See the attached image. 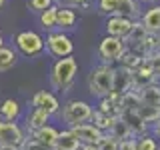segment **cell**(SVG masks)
I'll list each match as a JSON object with an SVG mask.
<instances>
[{
	"mask_svg": "<svg viewBox=\"0 0 160 150\" xmlns=\"http://www.w3.org/2000/svg\"><path fill=\"white\" fill-rule=\"evenodd\" d=\"M76 72H78V62L72 54L64 58H56V62L52 64V70H50V84H52V88L58 90V92H68L70 86L74 84Z\"/></svg>",
	"mask_w": 160,
	"mask_h": 150,
	"instance_id": "6da1fadb",
	"label": "cell"
},
{
	"mask_svg": "<svg viewBox=\"0 0 160 150\" xmlns=\"http://www.w3.org/2000/svg\"><path fill=\"white\" fill-rule=\"evenodd\" d=\"M112 70L114 66L112 64H98L90 70L88 74V92L96 98H102V96H108L112 92Z\"/></svg>",
	"mask_w": 160,
	"mask_h": 150,
	"instance_id": "7a4b0ae2",
	"label": "cell"
},
{
	"mask_svg": "<svg viewBox=\"0 0 160 150\" xmlns=\"http://www.w3.org/2000/svg\"><path fill=\"white\" fill-rule=\"evenodd\" d=\"M92 106L84 100H68L62 108V120L68 124V128L78 126V124L90 122L92 118Z\"/></svg>",
	"mask_w": 160,
	"mask_h": 150,
	"instance_id": "3957f363",
	"label": "cell"
},
{
	"mask_svg": "<svg viewBox=\"0 0 160 150\" xmlns=\"http://www.w3.org/2000/svg\"><path fill=\"white\" fill-rule=\"evenodd\" d=\"M44 50L54 58H64L74 52V42L62 30H50V34L44 40Z\"/></svg>",
	"mask_w": 160,
	"mask_h": 150,
	"instance_id": "277c9868",
	"label": "cell"
},
{
	"mask_svg": "<svg viewBox=\"0 0 160 150\" xmlns=\"http://www.w3.org/2000/svg\"><path fill=\"white\" fill-rule=\"evenodd\" d=\"M14 42H16V48L28 58H34L40 52H44V38L38 32H34V30H22V32H18Z\"/></svg>",
	"mask_w": 160,
	"mask_h": 150,
	"instance_id": "5b68a950",
	"label": "cell"
},
{
	"mask_svg": "<svg viewBox=\"0 0 160 150\" xmlns=\"http://www.w3.org/2000/svg\"><path fill=\"white\" fill-rule=\"evenodd\" d=\"M124 50H126V44H124L122 38L106 34L98 44V56L102 58V62L112 64V62H118L120 60V56L124 54Z\"/></svg>",
	"mask_w": 160,
	"mask_h": 150,
	"instance_id": "8992f818",
	"label": "cell"
},
{
	"mask_svg": "<svg viewBox=\"0 0 160 150\" xmlns=\"http://www.w3.org/2000/svg\"><path fill=\"white\" fill-rule=\"evenodd\" d=\"M26 134L16 124V120H0V144H14L20 146Z\"/></svg>",
	"mask_w": 160,
	"mask_h": 150,
	"instance_id": "52a82bcc",
	"label": "cell"
},
{
	"mask_svg": "<svg viewBox=\"0 0 160 150\" xmlns=\"http://www.w3.org/2000/svg\"><path fill=\"white\" fill-rule=\"evenodd\" d=\"M130 78H132V90H136V92H138L140 88H144V86H148V84L156 82L158 76H156V72L148 66L146 60H144L138 68L130 70Z\"/></svg>",
	"mask_w": 160,
	"mask_h": 150,
	"instance_id": "ba28073f",
	"label": "cell"
},
{
	"mask_svg": "<svg viewBox=\"0 0 160 150\" xmlns=\"http://www.w3.org/2000/svg\"><path fill=\"white\" fill-rule=\"evenodd\" d=\"M72 134L76 136L82 144H98V140L104 136L102 130H98L92 122H84V124H78V126H72Z\"/></svg>",
	"mask_w": 160,
	"mask_h": 150,
	"instance_id": "9c48e42d",
	"label": "cell"
},
{
	"mask_svg": "<svg viewBox=\"0 0 160 150\" xmlns=\"http://www.w3.org/2000/svg\"><path fill=\"white\" fill-rule=\"evenodd\" d=\"M126 90H132V78H130V70L124 66H116L112 70V96L124 94Z\"/></svg>",
	"mask_w": 160,
	"mask_h": 150,
	"instance_id": "30bf717a",
	"label": "cell"
},
{
	"mask_svg": "<svg viewBox=\"0 0 160 150\" xmlns=\"http://www.w3.org/2000/svg\"><path fill=\"white\" fill-rule=\"evenodd\" d=\"M32 108H42L52 116V114H56L60 110V102L52 92H48V90H38L32 96Z\"/></svg>",
	"mask_w": 160,
	"mask_h": 150,
	"instance_id": "8fae6325",
	"label": "cell"
},
{
	"mask_svg": "<svg viewBox=\"0 0 160 150\" xmlns=\"http://www.w3.org/2000/svg\"><path fill=\"white\" fill-rule=\"evenodd\" d=\"M134 20L124 18V16H108L106 20V34L110 36H118V38H126V34L130 32Z\"/></svg>",
	"mask_w": 160,
	"mask_h": 150,
	"instance_id": "7c38bea8",
	"label": "cell"
},
{
	"mask_svg": "<svg viewBox=\"0 0 160 150\" xmlns=\"http://www.w3.org/2000/svg\"><path fill=\"white\" fill-rule=\"evenodd\" d=\"M118 116L126 122V126L130 128V132H132L134 136H142V134H146L148 124L140 118V114L136 112V110H120Z\"/></svg>",
	"mask_w": 160,
	"mask_h": 150,
	"instance_id": "4fadbf2b",
	"label": "cell"
},
{
	"mask_svg": "<svg viewBox=\"0 0 160 150\" xmlns=\"http://www.w3.org/2000/svg\"><path fill=\"white\" fill-rule=\"evenodd\" d=\"M140 22L148 32L160 34V4H152L144 14H140Z\"/></svg>",
	"mask_w": 160,
	"mask_h": 150,
	"instance_id": "5bb4252c",
	"label": "cell"
},
{
	"mask_svg": "<svg viewBox=\"0 0 160 150\" xmlns=\"http://www.w3.org/2000/svg\"><path fill=\"white\" fill-rule=\"evenodd\" d=\"M80 140L72 134V130H62V132H58L56 136V142H54L52 150H80Z\"/></svg>",
	"mask_w": 160,
	"mask_h": 150,
	"instance_id": "9a60e30c",
	"label": "cell"
},
{
	"mask_svg": "<svg viewBox=\"0 0 160 150\" xmlns=\"http://www.w3.org/2000/svg\"><path fill=\"white\" fill-rule=\"evenodd\" d=\"M138 96H140V102L142 104H148V106H160V86L156 82L148 84V86L140 88L138 90Z\"/></svg>",
	"mask_w": 160,
	"mask_h": 150,
	"instance_id": "2e32d148",
	"label": "cell"
},
{
	"mask_svg": "<svg viewBox=\"0 0 160 150\" xmlns=\"http://www.w3.org/2000/svg\"><path fill=\"white\" fill-rule=\"evenodd\" d=\"M56 136H58V130L54 128V126H50V124H44L42 128H38V130H34V132H32V138L38 140V142L44 144V146H48V148L54 146Z\"/></svg>",
	"mask_w": 160,
	"mask_h": 150,
	"instance_id": "e0dca14e",
	"label": "cell"
},
{
	"mask_svg": "<svg viewBox=\"0 0 160 150\" xmlns=\"http://www.w3.org/2000/svg\"><path fill=\"white\" fill-rule=\"evenodd\" d=\"M140 4L138 0H118V10H116V16H124L130 20H138L140 18Z\"/></svg>",
	"mask_w": 160,
	"mask_h": 150,
	"instance_id": "ac0fdd59",
	"label": "cell"
},
{
	"mask_svg": "<svg viewBox=\"0 0 160 150\" xmlns=\"http://www.w3.org/2000/svg\"><path fill=\"white\" fill-rule=\"evenodd\" d=\"M146 32H148V30L142 26L140 18L134 20V24H132V28H130V32L126 34V38H124V44H126V48H136L138 44L142 42V38L146 36Z\"/></svg>",
	"mask_w": 160,
	"mask_h": 150,
	"instance_id": "d6986e66",
	"label": "cell"
},
{
	"mask_svg": "<svg viewBox=\"0 0 160 150\" xmlns=\"http://www.w3.org/2000/svg\"><path fill=\"white\" fill-rule=\"evenodd\" d=\"M48 120H50V114L46 112V110L32 108V112H30L28 118H26V128L30 130V132H34V130L42 128L44 124H48Z\"/></svg>",
	"mask_w": 160,
	"mask_h": 150,
	"instance_id": "ffe728a7",
	"label": "cell"
},
{
	"mask_svg": "<svg viewBox=\"0 0 160 150\" xmlns=\"http://www.w3.org/2000/svg\"><path fill=\"white\" fill-rule=\"evenodd\" d=\"M76 12H74V8H60L58 6V12H56V26L60 30H66V28H74V24H76Z\"/></svg>",
	"mask_w": 160,
	"mask_h": 150,
	"instance_id": "44dd1931",
	"label": "cell"
},
{
	"mask_svg": "<svg viewBox=\"0 0 160 150\" xmlns=\"http://www.w3.org/2000/svg\"><path fill=\"white\" fill-rule=\"evenodd\" d=\"M106 134H110V136L116 138V140H124V138H132L134 136V134L130 132V128L126 126V122H124L120 116L112 120V124H110V128H108Z\"/></svg>",
	"mask_w": 160,
	"mask_h": 150,
	"instance_id": "7402d4cb",
	"label": "cell"
},
{
	"mask_svg": "<svg viewBox=\"0 0 160 150\" xmlns=\"http://www.w3.org/2000/svg\"><path fill=\"white\" fill-rule=\"evenodd\" d=\"M0 116L2 120H16L20 116V104L14 98H6L0 104Z\"/></svg>",
	"mask_w": 160,
	"mask_h": 150,
	"instance_id": "603a6c76",
	"label": "cell"
},
{
	"mask_svg": "<svg viewBox=\"0 0 160 150\" xmlns=\"http://www.w3.org/2000/svg\"><path fill=\"white\" fill-rule=\"evenodd\" d=\"M142 62H144V56H142V54L134 52V50H130V48L124 50V54H122V56H120V60H118L120 66H124V68H128V70L138 68Z\"/></svg>",
	"mask_w": 160,
	"mask_h": 150,
	"instance_id": "cb8c5ba5",
	"label": "cell"
},
{
	"mask_svg": "<svg viewBox=\"0 0 160 150\" xmlns=\"http://www.w3.org/2000/svg\"><path fill=\"white\" fill-rule=\"evenodd\" d=\"M18 62V54L12 48L0 46V72H6V70L14 68Z\"/></svg>",
	"mask_w": 160,
	"mask_h": 150,
	"instance_id": "d4e9b609",
	"label": "cell"
},
{
	"mask_svg": "<svg viewBox=\"0 0 160 150\" xmlns=\"http://www.w3.org/2000/svg\"><path fill=\"white\" fill-rule=\"evenodd\" d=\"M98 110H100V112H104V114H108V116H112V118H118V114H120V106H118L116 98L110 96V94H108V96H102V98H100Z\"/></svg>",
	"mask_w": 160,
	"mask_h": 150,
	"instance_id": "484cf974",
	"label": "cell"
},
{
	"mask_svg": "<svg viewBox=\"0 0 160 150\" xmlns=\"http://www.w3.org/2000/svg\"><path fill=\"white\" fill-rule=\"evenodd\" d=\"M56 12H58L56 4H52V6H48L46 10L40 12V24H42L44 30H54L56 28Z\"/></svg>",
	"mask_w": 160,
	"mask_h": 150,
	"instance_id": "4316f807",
	"label": "cell"
},
{
	"mask_svg": "<svg viewBox=\"0 0 160 150\" xmlns=\"http://www.w3.org/2000/svg\"><path fill=\"white\" fill-rule=\"evenodd\" d=\"M112 116H108V114H104V112H100V110H94L92 112V118H90V122L94 124L98 130H102V132H108V128H110V124H112Z\"/></svg>",
	"mask_w": 160,
	"mask_h": 150,
	"instance_id": "83f0119b",
	"label": "cell"
},
{
	"mask_svg": "<svg viewBox=\"0 0 160 150\" xmlns=\"http://www.w3.org/2000/svg\"><path fill=\"white\" fill-rule=\"evenodd\" d=\"M136 112L140 114V118H142L146 124H152V122H156V120L160 118L156 106H148V104H142V102H140V106L136 108Z\"/></svg>",
	"mask_w": 160,
	"mask_h": 150,
	"instance_id": "f1b7e54d",
	"label": "cell"
},
{
	"mask_svg": "<svg viewBox=\"0 0 160 150\" xmlns=\"http://www.w3.org/2000/svg\"><path fill=\"white\" fill-rule=\"evenodd\" d=\"M96 10L104 16H116L118 0H96Z\"/></svg>",
	"mask_w": 160,
	"mask_h": 150,
	"instance_id": "f546056e",
	"label": "cell"
},
{
	"mask_svg": "<svg viewBox=\"0 0 160 150\" xmlns=\"http://www.w3.org/2000/svg\"><path fill=\"white\" fill-rule=\"evenodd\" d=\"M96 146H98V150H116V148H118V140L104 132V136L98 140Z\"/></svg>",
	"mask_w": 160,
	"mask_h": 150,
	"instance_id": "4dcf8cb0",
	"label": "cell"
},
{
	"mask_svg": "<svg viewBox=\"0 0 160 150\" xmlns=\"http://www.w3.org/2000/svg\"><path fill=\"white\" fill-rule=\"evenodd\" d=\"M54 0H26V6L28 10H32V12H42V10H46L48 6H52Z\"/></svg>",
	"mask_w": 160,
	"mask_h": 150,
	"instance_id": "1f68e13d",
	"label": "cell"
},
{
	"mask_svg": "<svg viewBox=\"0 0 160 150\" xmlns=\"http://www.w3.org/2000/svg\"><path fill=\"white\" fill-rule=\"evenodd\" d=\"M144 60H146V62H148V66L152 68L154 72H156V76L160 78V50L156 48L154 52H150L148 56H144Z\"/></svg>",
	"mask_w": 160,
	"mask_h": 150,
	"instance_id": "d6a6232c",
	"label": "cell"
},
{
	"mask_svg": "<svg viewBox=\"0 0 160 150\" xmlns=\"http://www.w3.org/2000/svg\"><path fill=\"white\" fill-rule=\"evenodd\" d=\"M136 150H158V142L150 136H140L136 140Z\"/></svg>",
	"mask_w": 160,
	"mask_h": 150,
	"instance_id": "836d02e7",
	"label": "cell"
},
{
	"mask_svg": "<svg viewBox=\"0 0 160 150\" xmlns=\"http://www.w3.org/2000/svg\"><path fill=\"white\" fill-rule=\"evenodd\" d=\"M20 150H52V148L44 146V144H40L38 140H34L30 136V138H24V142L20 144Z\"/></svg>",
	"mask_w": 160,
	"mask_h": 150,
	"instance_id": "e575fe53",
	"label": "cell"
},
{
	"mask_svg": "<svg viewBox=\"0 0 160 150\" xmlns=\"http://www.w3.org/2000/svg\"><path fill=\"white\" fill-rule=\"evenodd\" d=\"M116 150H136V138H124L118 140V148Z\"/></svg>",
	"mask_w": 160,
	"mask_h": 150,
	"instance_id": "d590c367",
	"label": "cell"
},
{
	"mask_svg": "<svg viewBox=\"0 0 160 150\" xmlns=\"http://www.w3.org/2000/svg\"><path fill=\"white\" fill-rule=\"evenodd\" d=\"M92 0H70V8H88Z\"/></svg>",
	"mask_w": 160,
	"mask_h": 150,
	"instance_id": "8d00e7d4",
	"label": "cell"
},
{
	"mask_svg": "<svg viewBox=\"0 0 160 150\" xmlns=\"http://www.w3.org/2000/svg\"><path fill=\"white\" fill-rule=\"evenodd\" d=\"M152 132H154L156 138H160V118L156 120V122H152Z\"/></svg>",
	"mask_w": 160,
	"mask_h": 150,
	"instance_id": "74e56055",
	"label": "cell"
},
{
	"mask_svg": "<svg viewBox=\"0 0 160 150\" xmlns=\"http://www.w3.org/2000/svg\"><path fill=\"white\" fill-rule=\"evenodd\" d=\"M0 150H20V146H14V144H0Z\"/></svg>",
	"mask_w": 160,
	"mask_h": 150,
	"instance_id": "f35d334b",
	"label": "cell"
},
{
	"mask_svg": "<svg viewBox=\"0 0 160 150\" xmlns=\"http://www.w3.org/2000/svg\"><path fill=\"white\" fill-rule=\"evenodd\" d=\"M80 150H98L96 144H80Z\"/></svg>",
	"mask_w": 160,
	"mask_h": 150,
	"instance_id": "ab89813d",
	"label": "cell"
},
{
	"mask_svg": "<svg viewBox=\"0 0 160 150\" xmlns=\"http://www.w3.org/2000/svg\"><path fill=\"white\" fill-rule=\"evenodd\" d=\"M138 2H142V4H156L158 0H138Z\"/></svg>",
	"mask_w": 160,
	"mask_h": 150,
	"instance_id": "60d3db41",
	"label": "cell"
},
{
	"mask_svg": "<svg viewBox=\"0 0 160 150\" xmlns=\"http://www.w3.org/2000/svg\"><path fill=\"white\" fill-rule=\"evenodd\" d=\"M6 6V0H0V12H2V8Z\"/></svg>",
	"mask_w": 160,
	"mask_h": 150,
	"instance_id": "b9f144b4",
	"label": "cell"
},
{
	"mask_svg": "<svg viewBox=\"0 0 160 150\" xmlns=\"http://www.w3.org/2000/svg\"><path fill=\"white\" fill-rule=\"evenodd\" d=\"M0 46H4V38H2V34H0Z\"/></svg>",
	"mask_w": 160,
	"mask_h": 150,
	"instance_id": "7bdbcfd3",
	"label": "cell"
},
{
	"mask_svg": "<svg viewBox=\"0 0 160 150\" xmlns=\"http://www.w3.org/2000/svg\"><path fill=\"white\" fill-rule=\"evenodd\" d=\"M158 50H160V38H158Z\"/></svg>",
	"mask_w": 160,
	"mask_h": 150,
	"instance_id": "ee69618b",
	"label": "cell"
},
{
	"mask_svg": "<svg viewBox=\"0 0 160 150\" xmlns=\"http://www.w3.org/2000/svg\"><path fill=\"white\" fill-rule=\"evenodd\" d=\"M158 116H160V106H158Z\"/></svg>",
	"mask_w": 160,
	"mask_h": 150,
	"instance_id": "f6af8a7d",
	"label": "cell"
}]
</instances>
